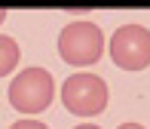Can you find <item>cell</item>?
Returning <instances> with one entry per match:
<instances>
[{"label": "cell", "instance_id": "cell-1", "mask_svg": "<svg viewBox=\"0 0 150 129\" xmlns=\"http://www.w3.org/2000/svg\"><path fill=\"white\" fill-rule=\"evenodd\" d=\"M55 98V80L46 68H25L9 86V105L18 114H40Z\"/></svg>", "mask_w": 150, "mask_h": 129}, {"label": "cell", "instance_id": "cell-2", "mask_svg": "<svg viewBox=\"0 0 150 129\" xmlns=\"http://www.w3.org/2000/svg\"><path fill=\"white\" fill-rule=\"evenodd\" d=\"M61 101L77 117H95L107 108V83L89 71L71 74L61 86Z\"/></svg>", "mask_w": 150, "mask_h": 129}, {"label": "cell", "instance_id": "cell-3", "mask_svg": "<svg viewBox=\"0 0 150 129\" xmlns=\"http://www.w3.org/2000/svg\"><path fill=\"white\" fill-rule=\"evenodd\" d=\"M104 52V34L95 22H71L58 34V56L67 65H95Z\"/></svg>", "mask_w": 150, "mask_h": 129}, {"label": "cell", "instance_id": "cell-4", "mask_svg": "<svg viewBox=\"0 0 150 129\" xmlns=\"http://www.w3.org/2000/svg\"><path fill=\"white\" fill-rule=\"evenodd\" d=\"M110 58L122 71H141L150 65V31L144 25H122L110 40Z\"/></svg>", "mask_w": 150, "mask_h": 129}, {"label": "cell", "instance_id": "cell-5", "mask_svg": "<svg viewBox=\"0 0 150 129\" xmlns=\"http://www.w3.org/2000/svg\"><path fill=\"white\" fill-rule=\"evenodd\" d=\"M16 65H18V43L12 37H3V34H0V77L12 74Z\"/></svg>", "mask_w": 150, "mask_h": 129}, {"label": "cell", "instance_id": "cell-6", "mask_svg": "<svg viewBox=\"0 0 150 129\" xmlns=\"http://www.w3.org/2000/svg\"><path fill=\"white\" fill-rule=\"evenodd\" d=\"M9 129H49V126L40 123V120H18V123H12Z\"/></svg>", "mask_w": 150, "mask_h": 129}, {"label": "cell", "instance_id": "cell-7", "mask_svg": "<svg viewBox=\"0 0 150 129\" xmlns=\"http://www.w3.org/2000/svg\"><path fill=\"white\" fill-rule=\"evenodd\" d=\"M120 129H144V126H141V123H122Z\"/></svg>", "mask_w": 150, "mask_h": 129}, {"label": "cell", "instance_id": "cell-8", "mask_svg": "<svg viewBox=\"0 0 150 129\" xmlns=\"http://www.w3.org/2000/svg\"><path fill=\"white\" fill-rule=\"evenodd\" d=\"M6 16H9V12H6V9H3V6H0V25H3V22H6Z\"/></svg>", "mask_w": 150, "mask_h": 129}, {"label": "cell", "instance_id": "cell-9", "mask_svg": "<svg viewBox=\"0 0 150 129\" xmlns=\"http://www.w3.org/2000/svg\"><path fill=\"white\" fill-rule=\"evenodd\" d=\"M77 129H101V126H92V123H83V126H77Z\"/></svg>", "mask_w": 150, "mask_h": 129}]
</instances>
